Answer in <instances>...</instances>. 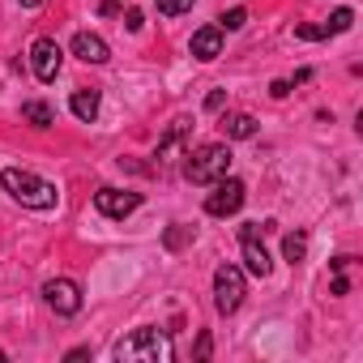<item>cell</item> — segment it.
Instances as JSON below:
<instances>
[{"label":"cell","instance_id":"obj_26","mask_svg":"<svg viewBox=\"0 0 363 363\" xmlns=\"http://www.w3.org/2000/svg\"><path fill=\"white\" fill-rule=\"evenodd\" d=\"M99 13H103V18H116V13H120V5H116V0H103Z\"/></svg>","mask_w":363,"mask_h":363},{"label":"cell","instance_id":"obj_9","mask_svg":"<svg viewBox=\"0 0 363 363\" xmlns=\"http://www.w3.org/2000/svg\"><path fill=\"white\" fill-rule=\"evenodd\" d=\"M73 56H77V60H86V65H107V60H111L107 43H103L99 35H90V30L73 35Z\"/></svg>","mask_w":363,"mask_h":363},{"label":"cell","instance_id":"obj_3","mask_svg":"<svg viewBox=\"0 0 363 363\" xmlns=\"http://www.w3.org/2000/svg\"><path fill=\"white\" fill-rule=\"evenodd\" d=\"M231 171V150L223 141H210V145H197L184 162V175L193 179V184H214V179H223Z\"/></svg>","mask_w":363,"mask_h":363},{"label":"cell","instance_id":"obj_6","mask_svg":"<svg viewBox=\"0 0 363 363\" xmlns=\"http://www.w3.org/2000/svg\"><path fill=\"white\" fill-rule=\"evenodd\" d=\"M60 60H65V52H60L56 39H35V43H30V69H35L39 82H56Z\"/></svg>","mask_w":363,"mask_h":363},{"label":"cell","instance_id":"obj_20","mask_svg":"<svg viewBox=\"0 0 363 363\" xmlns=\"http://www.w3.org/2000/svg\"><path fill=\"white\" fill-rule=\"evenodd\" d=\"M295 39H329V30H325V22L320 26H295Z\"/></svg>","mask_w":363,"mask_h":363},{"label":"cell","instance_id":"obj_18","mask_svg":"<svg viewBox=\"0 0 363 363\" xmlns=\"http://www.w3.org/2000/svg\"><path fill=\"white\" fill-rule=\"evenodd\" d=\"M158 9H162L167 18H179V13L193 9V0H158Z\"/></svg>","mask_w":363,"mask_h":363},{"label":"cell","instance_id":"obj_21","mask_svg":"<svg viewBox=\"0 0 363 363\" xmlns=\"http://www.w3.org/2000/svg\"><path fill=\"white\" fill-rule=\"evenodd\" d=\"M184 240H189V231H184V227H171V231H167V248H179Z\"/></svg>","mask_w":363,"mask_h":363},{"label":"cell","instance_id":"obj_29","mask_svg":"<svg viewBox=\"0 0 363 363\" xmlns=\"http://www.w3.org/2000/svg\"><path fill=\"white\" fill-rule=\"evenodd\" d=\"M0 363H5V350H0Z\"/></svg>","mask_w":363,"mask_h":363},{"label":"cell","instance_id":"obj_15","mask_svg":"<svg viewBox=\"0 0 363 363\" xmlns=\"http://www.w3.org/2000/svg\"><path fill=\"white\" fill-rule=\"evenodd\" d=\"M22 120H30L35 128H52V124H56V111H52L48 103L30 99V103H22Z\"/></svg>","mask_w":363,"mask_h":363},{"label":"cell","instance_id":"obj_19","mask_svg":"<svg viewBox=\"0 0 363 363\" xmlns=\"http://www.w3.org/2000/svg\"><path fill=\"white\" fill-rule=\"evenodd\" d=\"M244 22H248V13H244V9H231V13H223V26H218V30H240Z\"/></svg>","mask_w":363,"mask_h":363},{"label":"cell","instance_id":"obj_11","mask_svg":"<svg viewBox=\"0 0 363 363\" xmlns=\"http://www.w3.org/2000/svg\"><path fill=\"white\" fill-rule=\"evenodd\" d=\"M193 56H197V60H218V56H223V30H218V26L197 30V35H193Z\"/></svg>","mask_w":363,"mask_h":363},{"label":"cell","instance_id":"obj_25","mask_svg":"<svg viewBox=\"0 0 363 363\" xmlns=\"http://www.w3.org/2000/svg\"><path fill=\"white\" fill-rule=\"evenodd\" d=\"M210 346H214V342H210V333H201V337H197V359H206V354H210Z\"/></svg>","mask_w":363,"mask_h":363},{"label":"cell","instance_id":"obj_22","mask_svg":"<svg viewBox=\"0 0 363 363\" xmlns=\"http://www.w3.org/2000/svg\"><path fill=\"white\" fill-rule=\"evenodd\" d=\"M124 26H128V30H141V9H128V13H124Z\"/></svg>","mask_w":363,"mask_h":363},{"label":"cell","instance_id":"obj_8","mask_svg":"<svg viewBox=\"0 0 363 363\" xmlns=\"http://www.w3.org/2000/svg\"><path fill=\"white\" fill-rule=\"evenodd\" d=\"M94 206L107 214V218H124L141 206V193H124V189H99L94 193Z\"/></svg>","mask_w":363,"mask_h":363},{"label":"cell","instance_id":"obj_13","mask_svg":"<svg viewBox=\"0 0 363 363\" xmlns=\"http://www.w3.org/2000/svg\"><path fill=\"white\" fill-rule=\"evenodd\" d=\"M184 133H189V120H175L171 133H167V141L158 145V162H171V158H175V150L184 145Z\"/></svg>","mask_w":363,"mask_h":363},{"label":"cell","instance_id":"obj_1","mask_svg":"<svg viewBox=\"0 0 363 363\" xmlns=\"http://www.w3.org/2000/svg\"><path fill=\"white\" fill-rule=\"evenodd\" d=\"M0 189L26 210H52L56 206V184H48V179H39L35 171H22V167L0 171Z\"/></svg>","mask_w":363,"mask_h":363},{"label":"cell","instance_id":"obj_2","mask_svg":"<svg viewBox=\"0 0 363 363\" xmlns=\"http://www.w3.org/2000/svg\"><path fill=\"white\" fill-rule=\"evenodd\" d=\"M116 359L120 363H171L175 346L158 329H137V333H128V337L116 342Z\"/></svg>","mask_w":363,"mask_h":363},{"label":"cell","instance_id":"obj_17","mask_svg":"<svg viewBox=\"0 0 363 363\" xmlns=\"http://www.w3.org/2000/svg\"><path fill=\"white\" fill-rule=\"evenodd\" d=\"M350 26H354V13H350V9H337V13L325 22V30H329V35H346Z\"/></svg>","mask_w":363,"mask_h":363},{"label":"cell","instance_id":"obj_5","mask_svg":"<svg viewBox=\"0 0 363 363\" xmlns=\"http://www.w3.org/2000/svg\"><path fill=\"white\" fill-rule=\"evenodd\" d=\"M244 197H248V189L240 184V179H214V193L206 197V214H214V218H227V214H235L240 206H244Z\"/></svg>","mask_w":363,"mask_h":363},{"label":"cell","instance_id":"obj_7","mask_svg":"<svg viewBox=\"0 0 363 363\" xmlns=\"http://www.w3.org/2000/svg\"><path fill=\"white\" fill-rule=\"evenodd\" d=\"M43 295H48L52 312H60V316H77V312H82V291H77V282H69V278H52V282L43 286Z\"/></svg>","mask_w":363,"mask_h":363},{"label":"cell","instance_id":"obj_23","mask_svg":"<svg viewBox=\"0 0 363 363\" xmlns=\"http://www.w3.org/2000/svg\"><path fill=\"white\" fill-rule=\"evenodd\" d=\"M269 94H274V99H286V94H291V82H274Z\"/></svg>","mask_w":363,"mask_h":363},{"label":"cell","instance_id":"obj_24","mask_svg":"<svg viewBox=\"0 0 363 363\" xmlns=\"http://www.w3.org/2000/svg\"><path fill=\"white\" fill-rule=\"evenodd\" d=\"M223 103H227V94H223V90H214V94H210V99H206V107H210V111H218V107H223Z\"/></svg>","mask_w":363,"mask_h":363},{"label":"cell","instance_id":"obj_28","mask_svg":"<svg viewBox=\"0 0 363 363\" xmlns=\"http://www.w3.org/2000/svg\"><path fill=\"white\" fill-rule=\"evenodd\" d=\"M18 5H22V9H39V5H43V0H18Z\"/></svg>","mask_w":363,"mask_h":363},{"label":"cell","instance_id":"obj_4","mask_svg":"<svg viewBox=\"0 0 363 363\" xmlns=\"http://www.w3.org/2000/svg\"><path fill=\"white\" fill-rule=\"evenodd\" d=\"M240 303H244V274L235 265H218V274H214V308L227 316Z\"/></svg>","mask_w":363,"mask_h":363},{"label":"cell","instance_id":"obj_10","mask_svg":"<svg viewBox=\"0 0 363 363\" xmlns=\"http://www.w3.org/2000/svg\"><path fill=\"white\" fill-rule=\"evenodd\" d=\"M240 244H244V265H248V274H257V278H269L274 261H269V252H265L261 235H240Z\"/></svg>","mask_w":363,"mask_h":363},{"label":"cell","instance_id":"obj_16","mask_svg":"<svg viewBox=\"0 0 363 363\" xmlns=\"http://www.w3.org/2000/svg\"><path fill=\"white\" fill-rule=\"evenodd\" d=\"M282 257H286L291 265H299V261L308 257V235H303V231H295V235H286V240H282Z\"/></svg>","mask_w":363,"mask_h":363},{"label":"cell","instance_id":"obj_14","mask_svg":"<svg viewBox=\"0 0 363 363\" xmlns=\"http://www.w3.org/2000/svg\"><path fill=\"white\" fill-rule=\"evenodd\" d=\"M69 107H73V116H77V120H86V124H90V120L99 116V90H77Z\"/></svg>","mask_w":363,"mask_h":363},{"label":"cell","instance_id":"obj_12","mask_svg":"<svg viewBox=\"0 0 363 363\" xmlns=\"http://www.w3.org/2000/svg\"><path fill=\"white\" fill-rule=\"evenodd\" d=\"M223 137L227 141H248V137H257V120L248 111H231V116H223Z\"/></svg>","mask_w":363,"mask_h":363},{"label":"cell","instance_id":"obj_27","mask_svg":"<svg viewBox=\"0 0 363 363\" xmlns=\"http://www.w3.org/2000/svg\"><path fill=\"white\" fill-rule=\"evenodd\" d=\"M346 291H350V282H346V278L337 274V278H333V295H346Z\"/></svg>","mask_w":363,"mask_h":363}]
</instances>
